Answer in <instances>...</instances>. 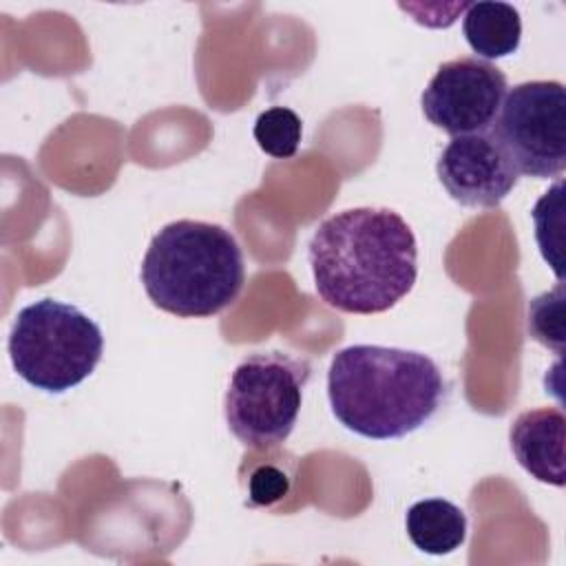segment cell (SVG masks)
<instances>
[{"mask_svg": "<svg viewBox=\"0 0 566 566\" xmlns=\"http://www.w3.org/2000/svg\"><path fill=\"white\" fill-rule=\"evenodd\" d=\"M307 259L321 301L347 314H382L418 279L409 223L389 208H349L318 223Z\"/></svg>", "mask_w": 566, "mask_h": 566, "instance_id": "6da1fadb", "label": "cell"}, {"mask_svg": "<svg viewBox=\"0 0 566 566\" xmlns=\"http://www.w3.org/2000/svg\"><path fill=\"white\" fill-rule=\"evenodd\" d=\"M447 380L433 358L413 349L349 345L334 354L327 398L336 420L369 440H396L442 407Z\"/></svg>", "mask_w": 566, "mask_h": 566, "instance_id": "7a4b0ae2", "label": "cell"}, {"mask_svg": "<svg viewBox=\"0 0 566 566\" xmlns=\"http://www.w3.org/2000/svg\"><path fill=\"white\" fill-rule=\"evenodd\" d=\"M139 276L159 310L179 318H208L239 298L245 261L223 226L179 219L150 239Z\"/></svg>", "mask_w": 566, "mask_h": 566, "instance_id": "3957f363", "label": "cell"}, {"mask_svg": "<svg viewBox=\"0 0 566 566\" xmlns=\"http://www.w3.org/2000/svg\"><path fill=\"white\" fill-rule=\"evenodd\" d=\"M104 354L99 325L71 303L40 298L24 305L9 334V358L18 376L46 394L84 382Z\"/></svg>", "mask_w": 566, "mask_h": 566, "instance_id": "277c9868", "label": "cell"}, {"mask_svg": "<svg viewBox=\"0 0 566 566\" xmlns=\"http://www.w3.org/2000/svg\"><path fill=\"white\" fill-rule=\"evenodd\" d=\"M310 365L283 352H256L232 371L223 411L228 429L250 449L283 444L298 418Z\"/></svg>", "mask_w": 566, "mask_h": 566, "instance_id": "5b68a950", "label": "cell"}, {"mask_svg": "<svg viewBox=\"0 0 566 566\" xmlns=\"http://www.w3.org/2000/svg\"><path fill=\"white\" fill-rule=\"evenodd\" d=\"M517 175L559 179L566 170V91L557 80H533L506 91L491 126Z\"/></svg>", "mask_w": 566, "mask_h": 566, "instance_id": "8992f818", "label": "cell"}, {"mask_svg": "<svg viewBox=\"0 0 566 566\" xmlns=\"http://www.w3.org/2000/svg\"><path fill=\"white\" fill-rule=\"evenodd\" d=\"M506 75L480 57H455L438 66L422 91V113L451 137L486 133L504 102Z\"/></svg>", "mask_w": 566, "mask_h": 566, "instance_id": "52a82bcc", "label": "cell"}, {"mask_svg": "<svg viewBox=\"0 0 566 566\" xmlns=\"http://www.w3.org/2000/svg\"><path fill=\"white\" fill-rule=\"evenodd\" d=\"M436 172L449 197L467 208H497L520 177L491 133L451 137Z\"/></svg>", "mask_w": 566, "mask_h": 566, "instance_id": "ba28073f", "label": "cell"}, {"mask_svg": "<svg viewBox=\"0 0 566 566\" xmlns=\"http://www.w3.org/2000/svg\"><path fill=\"white\" fill-rule=\"evenodd\" d=\"M511 451L517 464L537 482L564 486L566 418L557 407H539L520 413L509 431Z\"/></svg>", "mask_w": 566, "mask_h": 566, "instance_id": "9c48e42d", "label": "cell"}, {"mask_svg": "<svg viewBox=\"0 0 566 566\" xmlns=\"http://www.w3.org/2000/svg\"><path fill=\"white\" fill-rule=\"evenodd\" d=\"M462 33L473 53L484 60H500L520 49L522 18L509 2H473L467 4Z\"/></svg>", "mask_w": 566, "mask_h": 566, "instance_id": "30bf717a", "label": "cell"}, {"mask_svg": "<svg viewBox=\"0 0 566 566\" xmlns=\"http://www.w3.org/2000/svg\"><path fill=\"white\" fill-rule=\"evenodd\" d=\"M405 528L418 551L427 555H449L467 539V515L449 500L429 497L409 506Z\"/></svg>", "mask_w": 566, "mask_h": 566, "instance_id": "8fae6325", "label": "cell"}, {"mask_svg": "<svg viewBox=\"0 0 566 566\" xmlns=\"http://www.w3.org/2000/svg\"><path fill=\"white\" fill-rule=\"evenodd\" d=\"M252 133L265 155L274 159H290L298 150L303 137V122L292 108L272 106L256 117Z\"/></svg>", "mask_w": 566, "mask_h": 566, "instance_id": "7c38bea8", "label": "cell"}, {"mask_svg": "<svg viewBox=\"0 0 566 566\" xmlns=\"http://www.w3.org/2000/svg\"><path fill=\"white\" fill-rule=\"evenodd\" d=\"M562 192H564V184L562 179L546 190L535 208H533V223H535V239L539 245V252L544 256V261L553 268L557 281H564L562 274Z\"/></svg>", "mask_w": 566, "mask_h": 566, "instance_id": "4fadbf2b", "label": "cell"}, {"mask_svg": "<svg viewBox=\"0 0 566 566\" xmlns=\"http://www.w3.org/2000/svg\"><path fill=\"white\" fill-rule=\"evenodd\" d=\"M528 334L533 340L553 349L564 352L566 323H564V283L559 281L553 290L537 294L528 301Z\"/></svg>", "mask_w": 566, "mask_h": 566, "instance_id": "5bb4252c", "label": "cell"}, {"mask_svg": "<svg viewBox=\"0 0 566 566\" xmlns=\"http://www.w3.org/2000/svg\"><path fill=\"white\" fill-rule=\"evenodd\" d=\"M290 489L287 475L274 464H261L252 471L248 480V495L250 504L254 506H270L279 502Z\"/></svg>", "mask_w": 566, "mask_h": 566, "instance_id": "9a60e30c", "label": "cell"}]
</instances>
